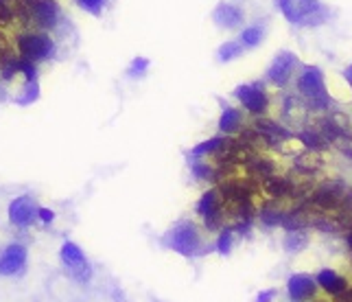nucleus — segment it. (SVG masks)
I'll use <instances>...</instances> for the list:
<instances>
[{"instance_id":"27","label":"nucleus","mask_w":352,"mask_h":302,"mask_svg":"<svg viewBox=\"0 0 352 302\" xmlns=\"http://www.w3.org/2000/svg\"><path fill=\"white\" fill-rule=\"evenodd\" d=\"M274 289H267V292H261L258 294V302H272V298H274Z\"/></svg>"},{"instance_id":"12","label":"nucleus","mask_w":352,"mask_h":302,"mask_svg":"<svg viewBox=\"0 0 352 302\" xmlns=\"http://www.w3.org/2000/svg\"><path fill=\"white\" fill-rule=\"evenodd\" d=\"M212 18L221 29H234L243 22V11H241V7H236L232 3H219L214 9Z\"/></svg>"},{"instance_id":"20","label":"nucleus","mask_w":352,"mask_h":302,"mask_svg":"<svg viewBox=\"0 0 352 302\" xmlns=\"http://www.w3.org/2000/svg\"><path fill=\"white\" fill-rule=\"evenodd\" d=\"M261 40H263V29L261 27H248V29H243V33H241V38H239V42L243 44V48H252V46H256V44H261Z\"/></svg>"},{"instance_id":"5","label":"nucleus","mask_w":352,"mask_h":302,"mask_svg":"<svg viewBox=\"0 0 352 302\" xmlns=\"http://www.w3.org/2000/svg\"><path fill=\"white\" fill-rule=\"evenodd\" d=\"M298 90L309 99L313 110H324L329 105V94H326L324 77L318 68H307L298 79Z\"/></svg>"},{"instance_id":"15","label":"nucleus","mask_w":352,"mask_h":302,"mask_svg":"<svg viewBox=\"0 0 352 302\" xmlns=\"http://www.w3.org/2000/svg\"><path fill=\"white\" fill-rule=\"evenodd\" d=\"M322 155H320V151H305V153H300L298 155V160H296V166L300 169L302 173L305 175H311V173H315L318 169H322Z\"/></svg>"},{"instance_id":"6","label":"nucleus","mask_w":352,"mask_h":302,"mask_svg":"<svg viewBox=\"0 0 352 302\" xmlns=\"http://www.w3.org/2000/svg\"><path fill=\"white\" fill-rule=\"evenodd\" d=\"M59 259H62L66 272L75 281H79V283H88L90 281V274H92L90 272V265H88V259L81 252L79 246L70 244V241H68V244H64L62 252H59Z\"/></svg>"},{"instance_id":"3","label":"nucleus","mask_w":352,"mask_h":302,"mask_svg":"<svg viewBox=\"0 0 352 302\" xmlns=\"http://www.w3.org/2000/svg\"><path fill=\"white\" fill-rule=\"evenodd\" d=\"M29 11L31 29L38 31H53L62 20V7L57 0H24Z\"/></svg>"},{"instance_id":"21","label":"nucleus","mask_w":352,"mask_h":302,"mask_svg":"<svg viewBox=\"0 0 352 302\" xmlns=\"http://www.w3.org/2000/svg\"><path fill=\"white\" fill-rule=\"evenodd\" d=\"M239 55H243V44L241 42H226L219 48V59L221 62H232Z\"/></svg>"},{"instance_id":"25","label":"nucleus","mask_w":352,"mask_h":302,"mask_svg":"<svg viewBox=\"0 0 352 302\" xmlns=\"http://www.w3.org/2000/svg\"><path fill=\"white\" fill-rule=\"evenodd\" d=\"M230 248H232V230L226 228V230L219 235V241H217V250H219V255H228Z\"/></svg>"},{"instance_id":"23","label":"nucleus","mask_w":352,"mask_h":302,"mask_svg":"<svg viewBox=\"0 0 352 302\" xmlns=\"http://www.w3.org/2000/svg\"><path fill=\"white\" fill-rule=\"evenodd\" d=\"M77 3L83 11H88L92 16H101L105 7V0H77Z\"/></svg>"},{"instance_id":"24","label":"nucleus","mask_w":352,"mask_h":302,"mask_svg":"<svg viewBox=\"0 0 352 302\" xmlns=\"http://www.w3.org/2000/svg\"><path fill=\"white\" fill-rule=\"evenodd\" d=\"M9 27H14V16H11L7 0H0V29H9Z\"/></svg>"},{"instance_id":"16","label":"nucleus","mask_w":352,"mask_h":302,"mask_svg":"<svg viewBox=\"0 0 352 302\" xmlns=\"http://www.w3.org/2000/svg\"><path fill=\"white\" fill-rule=\"evenodd\" d=\"M309 246V235L302 230V228H298V230H289L287 239H285V250L291 252V255H298V252L307 250Z\"/></svg>"},{"instance_id":"1","label":"nucleus","mask_w":352,"mask_h":302,"mask_svg":"<svg viewBox=\"0 0 352 302\" xmlns=\"http://www.w3.org/2000/svg\"><path fill=\"white\" fill-rule=\"evenodd\" d=\"M16 51L24 59V62H31L35 66H40L46 59L55 57V40L51 38L48 31H38V29H27V31H18L16 35Z\"/></svg>"},{"instance_id":"18","label":"nucleus","mask_w":352,"mask_h":302,"mask_svg":"<svg viewBox=\"0 0 352 302\" xmlns=\"http://www.w3.org/2000/svg\"><path fill=\"white\" fill-rule=\"evenodd\" d=\"M38 96H40V83H38V79H35V81H24L22 94L16 96V103H20V105H29V103H33V101H38Z\"/></svg>"},{"instance_id":"26","label":"nucleus","mask_w":352,"mask_h":302,"mask_svg":"<svg viewBox=\"0 0 352 302\" xmlns=\"http://www.w3.org/2000/svg\"><path fill=\"white\" fill-rule=\"evenodd\" d=\"M38 217L44 222V224H51L53 222V211H46V208H38Z\"/></svg>"},{"instance_id":"11","label":"nucleus","mask_w":352,"mask_h":302,"mask_svg":"<svg viewBox=\"0 0 352 302\" xmlns=\"http://www.w3.org/2000/svg\"><path fill=\"white\" fill-rule=\"evenodd\" d=\"M35 215H38V206L29 199V197H18L11 202L9 206V219L14 226H20V228H27L33 224Z\"/></svg>"},{"instance_id":"13","label":"nucleus","mask_w":352,"mask_h":302,"mask_svg":"<svg viewBox=\"0 0 352 302\" xmlns=\"http://www.w3.org/2000/svg\"><path fill=\"white\" fill-rule=\"evenodd\" d=\"M318 285L331 296H342L348 289V281L344 279V276H339L337 272H333V270H322L318 274Z\"/></svg>"},{"instance_id":"22","label":"nucleus","mask_w":352,"mask_h":302,"mask_svg":"<svg viewBox=\"0 0 352 302\" xmlns=\"http://www.w3.org/2000/svg\"><path fill=\"white\" fill-rule=\"evenodd\" d=\"M147 68H149V59L147 57H136L133 62L129 64V77H142L144 72H147Z\"/></svg>"},{"instance_id":"7","label":"nucleus","mask_w":352,"mask_h":302,"mask_svg":"<svg viewBox=\"0 0 352 302\" xmlns=\"http://www.w3.org/2000/svg\"><path fill=\"white\" fill-rule=\"evenodd\" d=\"M234 96L250 114H256V116L265 114L267 107H270V96H267L261 83H254V86H239L234 90Z\"/></svg>"},{"instance_id":"4","label":"nucleus","mask_w":352,"mask_h":302,"mask_svg":"<svg viewBox=\"0 0 352 302\" xmlns=\"http://www.w3.org/2000/svg\"><path fill=\"white\" fill-rule=\"evenodd\" d=\"M278 7H280L289 22L298 24L322 22V18L326 16V11L320 7L318 0H278Z\"/></svg>"},{"instance_id":"17","label":"nucleus","mask_w":352,"mask_h":302,"mask_svg":"<svg viewBox=\"0 0 352 302\" xmlns=\"http://www.w3.org/2000/svg\"><path fill=\"white\" fill-rule=\"evenodd\" d=\"M221 142H223V138H221V136H217V138H210V140H206V142L197 144V147L192 149V160L208 158V155H212L217 149L221 147Z\"/></svg>"},{"instance_id":"2","label":"nucleus","mask_w":352,"mask_h":302,"mask_svg":"<svg viewBox=\"0 0 352 302\" xmlns=\"http://www.w3.org/2000/svg\"><path fill=\"white\" fill-rule=\"evenodd\" d=\"M166 244H168V248H173L175 252H179V255H184V257H197L204 248L201 235L192 222L177 224L173 230L168 233Z\"/></svg>"},{"instance_id":"19","label":"nucleus","mask_w":352,"mask_h":302,"mask_svg":"<svg viewBox=\"0 0 352 302\" xmlns=\"http://www.w3.org/2000/svg\"><path fill=\"white\" fill-rule=\"evenodd\" d=\"M14 55H18L16 42L9 38L5 29H0V64H5L7 59H11Z\"/></svg>"},{"instance_id":"8","label":"nucleus","mask_w":352,"mask_h":302,"mask_svg":"<svg viewBox=\"0 0 352 302\" xmlns=\"http://www.w3.org/2000/svg\"><path fill=\"white\" fill-rule=\"evenodd\" d=\"M287 289L294 302H311L318 296V281L309 274H291Z\"/></svg>"},{"instance_id":"9","label":"nucleus","mask_w":352,"mask_h":302,"mask_svg":"<svg viewBox=\"0 0 352 302\" xmlns=\"http://www.w3.org/2000/svg\"><path fill=\"white\" fill-rule=\"evenodd\" d=\"M298 66V59L291 55V53H280L276 59L272 68L267 70V79H270V83H274V86L283 88L289 83V79L294 77V70Z\"/></svg>"},{"instance_id":"10","label":"nucleus","mask_w":352,"mask_h":302,"mask_svg":"<svg viewBox=\"0 0 352 302\" xmlns=\"http://www.w3.org/2000/svg\"><path fill=\"white\" fill-rule=\"evenodd\" d=\"M24 263H27V250L20 244H9L0 252V276H14L22 272Z\"/></svg>"},{"instance_id":"14","label":"nucleus","mask_w":352,"mask_h":302,"mask_svg":"<svg viewBox=\"0 0 352 302\" xmlns=\"http://www.w3.org/2000/svg\"><path fill=\"white\" fill-rule=\"evenodd\" d=\"M219 129L226 136L239 134V131L243 129V112L236 110V107H226L223 114H221V120H219Z\"/></svg>"}]
</instances>
